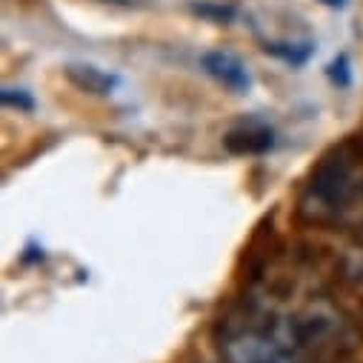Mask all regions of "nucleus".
Wrapping results in <instances>:
<instances>
[{
  "instance_id": "1",
  "label": "nucleus",
  "mask_w": 363,
  "mask_h": 363,
  "mask_svg": "<svg viewBox=\"0 0 363 363\" xmlns=\"http://www.w3.org/2000/svg\"><path fill=\"white\" fill-rule=\"evenodd\" d=\"M223 363H318L289 315L272 301L229 312L215 332Z\"/></svg>"
},
{
  "instance_id": "2",
  "label": "nucleus",
  "mask_w": 363,
  "mask_h": 363,
  "mask_svg": "<svg viewBox=\"0 0 363 363\" xmlns=\"http://www.w3.org/2000/svg\"><path fill=\"white\" fill-rule=\"evenodd\" d=\"M298 212L306 223L323 229L363 226V146L360 152L340 146L312 169Z\"/></svg>"
},
{
  "instance_id": "3",
  "label": "nucleus",
  "mask_w": 363,
  "mask_h": 363,
  "mask_svg": "<svg viewBox=\"0 0 363 363\" xmlns=\"http://www.w3.org/2000/svg\"><path fill=\"white\" fill-rule=\"evenodd\" d=\"M201 66L206 74H212L218 83H223L232 92H246L252 86V77H249V69L243 66V60L232 52H223V49H215V52H206L201 57Z\"/></svg>"
},
{
  "instance_id": "4",
  "label": "nucleus",
  "mask_w": 363,
  "mask_h": 363,
  "mask_svg": "<svg viewBox=\"0 0 363 363\" xmlns=\"http://www.w3.org/2000/svg\"><path fill=\"white\" fill-rule=\"evenodd\" d=\"M66 77L77 86V89H83V92H89V95H112L115 89H118V77L115 74H109V72H104V69H98V66H83V63H72V66H66Z\"/></svg>"
},
{
  "instance_id": "5",
  "label": "nucleus",
  "mask_w": 363,
  "mask_h": 363,
  "mask_svg": "<svg viewBox=\"0 0 363 363\" xmlns=\"http://www.w3.org/2000/svg\"><path fill=\"white\" fill-rule=\"evenodd\" d=\"M272 143H275V138H272V129L257 126V123L232 129L226 135V146L235 155H263L266 149H272Z\"/></svg>"
},
{
  "instance_id": "6",
  "label": "nucleus",
  "mask_w": 363,
  "mask_h": 363,
  "mask_svg": "<svg viewBox=\"0 0 363 363\" xmlns=\"http://www.w3.org/2000/svg\"><path fill=\"white\" fill-rule=\"evenodd\" d=\"M266 52L284 57L286 63L301 66V63H306V60H309L312 46H309V43H266Z\"/></svg>"
},
{
  "instance_id": "7",
  "label": "nucleus",
  "mask_w": 363,
  "mask_h": 363,
  "mask_svg": "<svg viewBox=\"0 0 363 363\" xmlns=\"http://www.w3.org/2000/svg\"><path fill=\"white\" fill-rule=\"evenodd\" d=\"M4 104L6 106H15V109H23V112H32L35 109V101L26 95V92H21V89H4Z\"/></svg>"
},
{
  "instance_id": "8",
  "label": "nucleus",
  "mask_w": 363,
  "mask_h": 363,
  "mask_svg": "<svg viewBox=\"0 0 363 363\" xmlns=\"http://www.w3.org/2000/svg\"><path fill=\"white\" fill-rule=\"evenodd\" d=\"M323 6H332V9H340V6H346V0H320Z\"/></svg>"
},
{
  "instance_id": "9",
  "label": "nucleus",
  "mask_w": 363,
  "mask_h": 363,
  "mask_svg": "<svg viewBox=\"0 0 363 363\" xmlns=\"http://www.w3.org/2000/svg\"><path fill=\"white\" fill-rule=\"evenodd\" d=\"M104 4H123V0H104Z\"/></svg>"
}]
</instances>
